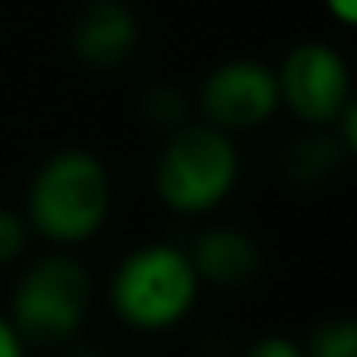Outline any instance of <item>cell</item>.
<instances>
[{"instance_id": "5b68a950", "label": "cell", "mask_w": 357, "mask_h": 357, "mask_svg": "<svg viewBox=\"0 0 357 357\" xmlns=\"http://www.w3.org/2000/svg\"><path fill=\"white\" fill-rule=\"evenodd\" d=\"M277 95L308 123H333L350 105L347 63L322 43H301L287 53L277 74Z\"/></svg>"}, {"instance_id": "9a60e30c", "label": "cell", "mask_w": 357, "mask_h": 357, "mask_svg": "<svg viewBox=\"0 0 357 357\" xmlns=\"http://www.w3.org/2000/svg\"><path fill=\"white\" fill-rule=\"evenodd\" d=\"M326 8H329L343 25H354V18H357V0H326Z\"/></svg>"}, {"instance_id": "6da1fadb", "label": "cell", "mask_w": 357, "mask_h": 357, "mask_svg": "<svg viewBox=\"0 0 357 357\" xmlns=\"http://www.w3.org/2000/svg\"><path fill=\"white\" fill-rule=\"evenodd\" d=\"M109 172L95 154H53L32 178L29 221L53 242H84L109 214Z\"/></svg>"}, {"instance_id": "9c48e42d", "label": "cell", "mask_w": 357, "mask_h": 357, "mask_svg": "<svg viewBox=\"0 0 357 357\" xmlns=\"http://www.w3.org/2000/svg\"><path fill=\"white\" fill-rule=\"evenodd\" d=\"M347 154L350 147L336 133H305L284 147L280 168L294 186H319L343 168Z\"/></svg>"}, {"instance_id": "30bf717a", "label": "cell", "mask_w": 357, "mask_h": 357, "mask_svg": "<svg viewBox=\"0 0 357 357\" xmlns=\"http://www.w3.org/2000/svg\"><path fill=\"white\" fill-rule=\"evenodd\" d=\"M305 357H357V326L350 319H326L312 329Z\"/></svg>"}, {"instance_id": "5bb4252c", "label": "cell", "mask_w": 357, "mask_h": 357, "mask_svg": "<svg viewBox=\"0 0 357 357\" xmlns=\"http://www.w3.org/2000/svg\"><path fill=\"white\" fill-rule=\"evenodd\" d=\"M22 343H25V340L18 336L15 322L0 315V357H25V347H22Z\"/></svg>"}, {"instance_id": "3957f363", "label": "cell", "mask_w": 357, "mask_h": 357, "mask_svg": "<svg viewBox=\"0 0 357 357\" xmlns=\"http://www.w3.org/2000/svg\"><path fill=\"white\" fill-rule=\"evenodd\" d=\"M238 175V154L218 126L178 130L158 158V197L178 214L218 207Z\"/></svg>"}, {"instance_id": "8992f818", "label": "cell", "mask_w": 357, "mask_h": 357, "mask_svg": "<svg viewBox=\"0 0 357 357\" xmlns=\"http://www.w3.org/2000/svg\"><path fill=\"white\" fill-rule=\"evenodd\" d=\"M277 74L252 60H231L207 74L200 88V105L207 119L221 130H249L270 119L277 109Z\"/></svg>"}, {"instance_id": "7c38bea8", "label": "cell", "mask_w": 357, "mask_h": 357, "mask_svg": "<svg viewBox=\"0 0 357 357\" xmlns=\"http://www.w3.org/2000/svg\"><path fill=\"white\" fill-rule=\"evenodd\" d=\"M25 242H29V228H25V221H22L18 214H11V211L0 207V266L11 263L15 256H22Z\"/></svg>"}, {"instance_id": "7a4b0ae2", "label": "cell", "mask_w": 357, "mask_h": 357, "mask_svg": "<svg viewBox=\"0 0 357 357\" xmlns=\"http://www.w3.org/2000/svg\"><path fill=\"white\" fill-rule=\"evenodd\" d=\"M200 291L190 252L175 245H144L130 252L112 277V308L133 329H168L183 319Z\"/></svg>"}, {"instance_id": "4fadbf2b", "label": "cell", "mask_w": 357, "mask_h": 357, "mask_svg": "<svg viewBox=\"0 0 357 357\" xmlns=\"http://www.w3.org/2000/svg\"><path fill=\"white\" fill-rule=\"evenodd\" d=\"M245 357H305V347H298L287 336H263L249 347Z\"/></svg>"}, {"instance_id": "52a82bcc", "label": "cell", "mask_w": 357, "mask_h": 357, "mask_svg": "<svg viewBox=\"0 0 357 357\" xmlns=\"http://www.w3.org/2000/svg\"><path fill=\"white\" fill-rule=\"evenodd\" d=\"M140 39L137 15L123 0H88L70 25V46L88 67H119Z\"/></svg>"}, {"instance_id": "8fae6325", "label": "cell", "mask_w": 357, "mask_h": 357, "mask_svg": "<svg viewBox=\"0 0 357 357\" xmlns=\"http://www.w3.org/2000/svg\"><path fill=\"white\" fill-rule=\"evenodd\" d=\"M144 116L154 123V126H175L183 123L186 116V98L178 88L172 84H154L147 95H144Z\"/></svg>"}, {"instance_id": "ba28073f", "label": "cell", "mask_w": 357, "mask_h": 357, "mask_svg": "<svg viewBox=\"0 0 357 357\" xmlns=\"http://www.w3.org/2000/svg\"><path fill=\"white\" fill-rule=\"evenodd\" d=\"M190 263L200 280L218 287H242L259 270V249L245 231L235 228H211L193 242Z\"/></svg>"}, {"instance_id": "277c9868", "label": "cell", "mask_w": 357, "mask_h": 357, "mask_svg": "<svg viewBox=\"0 0 357 357\" xmlns=\"http://www.w3.org/2000/svg\"><path fill=\"white\" fill-rule=\"evenodd\" d=\"M88 298V270L70 256H46L18 280L11 298V322L29 343H63L81 329Z\"/></svg>"}]
</instances>
